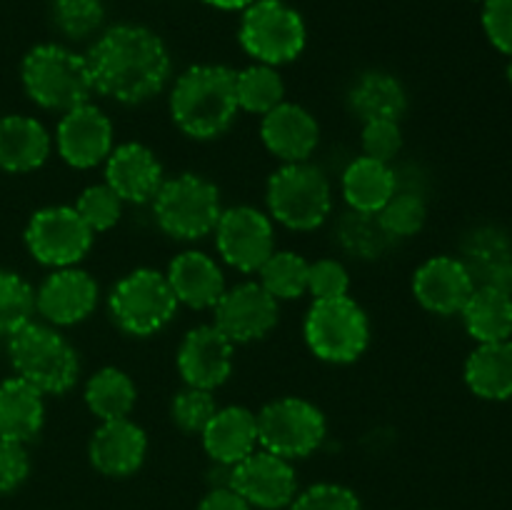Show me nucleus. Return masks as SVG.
Listing matches in <instances>:
<instances>
[{
	"label": "nucleus",
	"mask_w": 512,
	"mask_h": 510,
	"mask_svg": "<svg viewBox=\"0 0 512 510\" xmlns=\"http://www.w3.org/2000/svg\"><path fill=\"white\" fill-rule=\"evenodd\" d=\"M93 93L120 105H140L163 93L170 80V53L160 35L143 25L105 30L88 55Z\"/></svg>",
	"instance_id": "obj_1"
},
{
	"label": "nucleus",
	"mask_w": 512,
	"mask_h": 510,
	"mask_svg": "<svg viewBox=\"0 0 512 510\" xmlns=\"http://www.w3.org/2000/svg\"><path fill=\"white\" fill-rule=\"evenodd\" d=\"M240 113L235 70L225 65H193L170 90V118L193 140H215L228 133Z\"/></svg>",
	"instance_id": "obj_2"
},
{
	"label": "nucleus",
	"mask_w": 512,
	"mask_h": 510,
	"mask_svg": "<svg viewBox=\"0 0 512 510\" xmlns=\"http://www.w3.org/2000/svg\"><path fill=\"white\" fill-rule=\"evenodd\" d=\"M20 80L25 95L38 108L53 113H68L93 95L88 60L65 45L43 43L30 48L20 65Z\"/></svg>",
	"instance_id": "obj_3"
},
{
	"label": "nucleus",
	"mask_w": 512,
	"mask_h": 510,
	"mask_svg": "<svg viewBox=\"0 0 512 510\" xmlns=\"http://www.w3.org/2000/svg\"><path fill=\"white\" fill-rule=\"evenodd\" d=\"M8 355L15 375L35 385L43 395H63L78 383V350L53 325L30 320L8 335Z\"/></svg>",
	"instance_id": "obj_4"
},
{
	"label": "nucleus",
	"mask_w": 512,
	"mask_h": 510,
	"mask_svg": "<svg viewBox=\"0 0 512 510\" xmlns=\"http://www.w3.org/2000/svg\"><path fill=\"white\" fill-rule=\"evenodd\" d=\"M265 203L270 220L295 233H310L333 213V190L328 175L310 160L283 163L268 178Z\"/></svg>",
	"instance_id": "obj_5"
},
{
	"label": "nucleus",
	"mask_w": 512,
	"mask_h": 510,
	"mask_svg": "<svg viewBox=\"0 0 512 510\" xmlns=\"http://www.w3.org/2000/svg\"><path fill=\"white\" fill-rule=\"evenodd\" d=\"M150 205L155 225L168 238L183 243L208 238L223 215L218 185L195 173H180L165 180Z\"/></svg>",
	"instance_id": "obj_6"
},
{
	"label": "nucleus",
	"mask_w": 512,
	"mask_h": 510,
	"mask_svg": "<svg viewBox=\"0 0 512 510\" xmlns=\"http://www.w3.org/2000/svg\"><path fill=\"white\" fill-rule=\"evenodd\" d=\"M180 303L170 290L165 273L153 268H135L113 285L108 310L113 323L133 338L160 333L178 313Z\"/></svg>",
	"instance_id": "obj_7"
},
{
	"label": "nucleus",
	"mask_w": 512,
	"mask_h": 510,
	"mask_svg": "<svg viewBox=\"0 0 512 510\" xmlns=\"http://www.w3.org/2000/svg\"><path fill=\"white\" fill-rule=\"evenodd\" d=\"M310 353L330 365L355 363L370 345L368 313L350 295L313 300L303 323Z\"/></svg>",
	"instance_id": "obj_8"
},
{
	"label": "nucleus",
	"mask_w": 512,
	"mask_h": 510,
	"mask_svg": "<svg viewBox=\"0 0 512 510\" xmlns=\"http://www.w3.org/2000/svg\"><path fill=\"white\" fill-rule=\"evenodd\" d=\"M238 38L255 63L278 68L303 53L308 33L298 10L283 0H253L240 20Z\"/></svg>",
	"instance_id": "obj_9"
},
{
	"label": "nucleus",
	"mask_w": 512,
	"mask_h": 510,
	"mask_svg": "<svg viewBox=\"0 0 512 510\" xmlns=\"http://www.w3.org/2000/svg\"><path fill=\"white\" fill-rule=\"evenodd\" d=\"M260 448L285 460H300L313 455L323 445L328 423L323 410L305 398L285 395L265 405L258 415Z\"/></svg>",
	"instance_id": "obj_10"
},
{
	"label": "nucleus",
	"mask_w": 512,
	"mask_h": 510,
	"mask_svg": "<svg viewBox=\"0 0 512 510\" xmlns=\"http://www.w3.org/2000/svg\"><path fill=\"white\" fill-rule=\"evenodd\" d=\"M25 248L48 268H73L93 248L95 233L83 223L73 205H48L30 215Z\"/></svg>",
	"instance_id": "obj_11"
},
{
	"label": "nucleus",
	"mask_w": 512,
	"mask_h": 510,
	"mask_svg": "<svg viewBox=\"0 0 512 510\" xmlns=\"http://www.w3.org/2000/svg\"><path fill=\"white\" fill-rule=\"evenodd\" d=\"M213 233L220 260L238 273H258L275 253L273 220L253 205L223 208Z\"/></svg>",
	"instance_id": "obj_12"
},
{
	"label": "nucleus",
	"mask_w": 512,
	"mask_h": 510,
	"mask_svg": "<svg viewBox=\"0 0 512 510\" xmlns=\"http://www.w3.org/2000/svg\"><path fill=\"white\" fill-rule=\"evenodd\" d=\"M230 488L253 510H283L298 495V473L290 460L258 448L230 468Z\"/></svg>",
	"instance_id": "obj_13"
},
{
	"label": "nucleus",
	"mask_w": 512,
	"mask_h": 510,
	"mask_svg": "<svg viewBox=\"0 0 512 510\" xmlns=\"http://www.w3.org/2000/svg\"><path fill=\"white\" fill-rule=\"evenodd\" d=\"M280 305L255 280L225 288L213 308V325L233 345L263 340L278 325Z\"/></svg>",
	"instance_id": "obj_14"
},
{
	"label": "nucleus",
	"mask_w": 512,
	"mask_h": 510,
	"mask_svg": "<svg viewBox=\"0 0 512 510\" xmlns=\"http://www.w3.org/2000/svg\"><path fill=\"white\" fill-rule=\"evenodd\" d=\"M100 290L88 270L55 268L35 290V313L53 328H70L93 315Z\"/></svg>",
	"instance_id": "obj_15"
},
{
	"label": "nucleus",
	"mask_w": 512,
	"mask_h": 510,
	"mask_svg": "<svg viewBox=\"0 0 512 510\" xmlns=\"http://www.w3.org/2000/svg\"><path fill=\"white\" fill-rule=\"evenodd\" d=\"M113 140V123L90 100L60 115L55 128V150L75 170H90L105 163L113 150Z\"/></svg>",
	"instance_id": "obj_16"
},
{
	"label": "nucleus",
	"mask_w": 512,
	"mask_h": 510,
	"mask_svg": "<svg viewBox=\"0 0 512 510\" xmlns=\"http://www.w3.org/2000/svg\"><path fill=\"white\" fill-rule=\"evenodd\" d=\"M233 360L235 345L213 323L188 330L175 355L183 383L203 390L220 388L233 375Z\"/></svg>",
	"instance_id": "obj_17"
},
{
	"label": "nucleus",
	"mask_w": 512,
	"mask_h": 510,
	"mask_svg": "<svg viewBox=\"0 0 512 510\" xmlns=\"http://www.w3.org/2000/svg\"><path fill=\"white\" fill-rule=\"evenodd\" d=\"M475 290V275L465 260L435 255L413 275V295L428 313L455 315L465 308Z\"/></svg>",
	"instance_id": "obj_18"
},
{
	"label": "nucleus",
	"mask_w": 512,
	"mask_h": 510,
	"mask_svg": "<svg viewBox=\"0 0 512 510\" xmlns=\"http://www.w3.org/2000/svg\"><path fill=\"white\" fill-rule=\"evenodd\" d=\"M165 183L163 163L143 143H123L105 158V185L123 203H153L160 185Z\"/></svg>",
	"instance_id": "obj_19"
},
{
	"label": "nucleus",
	"mask_w": 512,
	"mask_h": 510,
	"mask_svg": "<svg viewBox=\"0 0 512 510\" xmlns=\"http://www.w3.org/2000/svg\"><path fill=\"white\" fill-rule=\"evenodd\" d=\"M148 455V435L130 418L105 420L88 445L90 465L105 478L135 475Z\"/></svg>",
	"instance_id": "obj_20"
},
{
	"label": "nucleus",
	"mask_w": 512,
	"mask_h": 510,
	"mask_svg": "<svg viewBox=\"0 0 512 510\" xmlns=\"http://www.w3.org/2000/svg\"><path fill=\"white\" fill-rule=\"evenodd\" d=\"M260 140L283 163H305L320 143V125L303 105L280 103L260 120Z\"/></svg>",
	"instance_id": "obj_21"
},
{
	"label": "nucleus",
	"mask_w": 512,
	"mask_h": 510,
	"mask_svg": "<svg viewBox=\"0 0 512 510\" xmlns=\"http://www.w3.org/2000/svg\"><path fill=\"white\" fill-rule=\"evenodd\" d=\"M165 278L175 300L193 310H213L225 293L223 268L203 250H183L175 255Z\"/></svg>",
	"instance_id": "obj_22"
},
{
	"label": "nucleus",
	"mask_w": 512,
	"mask_h": 510,
	"mask_svg": "<svg viewBox=\"0 0 512 510\" xmlns=\"http://www.w3.org/2000/svg\"><path fill=\"white\" fill-rule=\"evenodd\" d=\"M200 438H203V448L213 463L233 468L253 450H258V418L245 405L218 408Z\"/></svg>",
	"instance_id": "obj_23"
},
{
	"label": "nucleus",
	"mask_w": 512,
	"mask_h": 510,
	"mask_svg": "<svg viewBox=\"0 0 512 510\" xmlns=\"http://www.w3.org/2000/svg\"><path fill=\"white\" fill-rule=\"evenodd\" d=\"M53 150V138L38 118L3 115L0 118V170L25 175L43 168Z\"/></svg>",
	"instance_id": "obj_24"
},
{
	"label": "nucleus",
	"mask_w": 512,
	"mask_h": 510,
	"mask_svg": "<svg viewBox=\"0 0 512 510\" xmlns=\"http://www.w3.org/2000/svg\"><path fill=\"white\" fill-rule=\"evenodd\" d=\"M45 425V395L28 380L5 378L0 383V438L30 443Z\"/></svg>",
	"instance_id": "obj_25"
},
{
	"label": "nucleus",
	"mask_w": 512,
	"mask_h": 510,
	"mask_svg": "<svg viewBox=\"0 0 512 510\" xmlns=\"http://www.w3.org/2000/svg\"><path fill=\"white\" fill-rule=\"evenodd\" d=\"M340 188H343V198L350 210L375 215L398 193V178H395V168L390 163L360 155V158L350 160V165L345 168Z\"/></svg>",
	"instance_id": "obj_26"
},
{
	"label": "nucleus",
	"mask_w": 512,
	"mask_h": 510,
	"mask_svg": "<svg viewBox=\"0 0 512 510\" xmlns=\"http://www.w3.org/2000/svg\"><path fill=\"white\" fill-rule=\"evenodd\" d=\"M348 105L363 123L368 120H400L408 110V93L395 75L383 70L363 73L348 93Z\"/></svg>",
	"instance_id": "obj_27"
},
{
	"label": "nucleus",
	"mask_w": 512,
	"mask_h": 510,
	"mask_svg": "<svg viewBox=\"0 0 512 510\" xmlns=\"http://www.w3.org/2000/svg\"><path fill=\"white\" fill-rule=\"evenodd\" d=\"M465 383L483 400L512 398V340L480 343L465 360Z\"/></svg>",
	"instance_id": "obj_28"
},
{
	"label": "nucleus",
	"mask_w": 512,
	"mask_h": 510,
	"mask_svg": "<svg viewBox=\"0 0 512 510\" xmlns=\"http://www.w3.org/2000/svg\"><path fill=\"white\" fill-rule=\"evenodd\" d=\"M463 315L465 330L478 343H500L512 335V295L490 285H475Z\"/></svg>",
	"instance_id": "obj_29"
},
{
	"label": "nucleus",
	"mask_w": 512,
	"mask_h": 510,
	"mask_svg": "<svg viewBox=\"0 0 512 510\" xmlns=\"http://www.w3.org/2000/svg\"><path fill=\"white\" fill-rule=\"evenodd\" d=\"M83 398L90 413L100 423H105V420L128 418L133 413L135 403H138V388L125 370L108 365L90 375Z\"/></svg>",
	"instance_id": "obj_30"
},
{
	"label": "nucleus",
	"mask_w": 512,
	"mask_h": 510,
	"mask_svg": "<svg viewBox=\"0 0 512 510\" xmlns=\"http://www.w3.org/2000/svg\"><path fill=\"white\" fill-rule=\"evenodd\" d=\"M235 95L240 110L253 115H265L280 103H285L283 75L273 65L255 63L235 73Z\"/></svg>",
	"instance_id": "obj_31"
},
{
	"label": "nucleus",
	"mask_w": 512,
	"mask_h": 510,
	"mask_svg": "<svg viewBox=\"0 0 512 510\" xmlns=\"http://www.w3.org/2000/svg\"><path fill=\"white\" fill-rule=\"evenodd\" d=\"M308 273L310 263L303 255L293 250H275L258 270V283L280 303V300L303 298L308 293Z\"/></svg>",
	"instance_id": "obj_32"
},
{
	"label": "nucleus",
	"mask_w": 512,
	"mask_h": 510,
	"mask_svg": "<svg viewBox=\"0 0 512 510\" xmlns=\"http://www.w3.org/2000/svg\"><path fill=\"white\" fill-rule=\"evenodd\" d=\"M380 228L385 230L390 240L413 238L423 230L425 220H428V205H425L423 193H413V190H398L383 208L375 213Z\"/></svg>",
	"instance_id": "obj_33"
},
{
	"label": "nucleus",
	"mask_w": 512,
	"mask_h": 510,
	"mask_svg": "<svg viewBox=\"0 0 512 510\" xmlns=\"http://www.w3.org/2000/svg\"><path fill=\"white\" fill-rule=\"evenodd\" d=\"M35 315V290L23 275L0 268V335H13Z\"/></svg>",
	"instance_id": "obj_34"
},
{
	"label": "nucleus",
	"mask_w": 512,
	"mask_h": 510,
	"mask_svg": "<svg viewBox=\"0 0 512 510\" xmlns=\"http://www.w3.org/2000/svg\"><path fill=\"white\" fill-rule=\"evenodd\" d=\"M338 240L353 258H378L390 243L375 215L355 213V210L340 218Z\"/></svg>",
	"instance_id": "obj_35"
},
{
	"label": "nucleus",
	"mask_w": 512,
	"mask_h": 510,
	"mask_svg": "<svg viewBox=\"0 0 512 510\" xmlns=\"http://www.w3.org/2000/svg\"><path fill=\"white\" fill-rule=\"evenodd\" d=\"M215 410H218V403H215L213 390L185 385L183 390L175 393L173 403H170V418H173L175 428L183 430V433L200 435L215 415Z\"/></svg>",
	"instance_id": "obj_36"
},
{
	"label": "nucleus",
	"mask_w": 512,
	"mask_h": 510,
	"mask_svg": "<svg viewBox=\"0 0 512 510\" xmlns=\"http://www.w3.org/2000/svg\"><path fill=\"white\" fill-rule=\"evenodd\" d=\"M103 0H53L55 28L70 40H83L103 25Z\"/></svg>",
	"instance_id": "obj_37"
},
{
	"label": "nucleus",
	"mask_w": 512,
	"mask_h": 510,
	"mask_svg": "<svg viewBox=\"0 0 512 510\" xmlns=\"http://www.w3.org/2000/svg\"><path fill=\"white\" fill-rule=\"evenodd\" d=\"M123 205H125L123 200H120L108 185L100 183V185H88V188L78 195L73 208L78 210L83 223L88 225L93 233H105V230H110L120 220V215H123Z\"/></svg>",
	"instance_id": "obj_38"
},
{
	"label": "nucleus",
	"mask_w": 512,
	"mask_h": 510,
	"mask_svg": "<svg viewBox=\"0 0 512 510\" xmlns=\"http://www.w3.org/2000/svg\"><path fill=\"white\" fill-rule=\"evenodd\" d=\"M288 510H363V503L348 485L315 483L298 490Z\"/></svg>",
	"instance_id": "obj_39"
},
{
	"label": "nucleus",
	"mask_w": 512,
	"mask_h": 510,
	"mask_svg": "<svg viewBox=\"0 0 512 510\" xmlns=\"http://www.w3.org/2000/svg\"><path fill=\"white\" fill-rule=\"evenodd\" d=\"M360 145H363L365 158L393 165L395 158L400 155V150H403L400 120H368V123H363Z\"/></svg>",
	"instance_id": "obj_40"
},
{
	"label": "nucleus",
	"mask_w": 512,
	"mask_h": 510,
	"mask_svg": "<svg viewBox=\"0 0 512 510\" xmlns=\"http://www.w3.org/2000/svg\"><path fill=\"white\" fill-rule=\"evenodd\" d=\"M350 290V273L340 260L320 258L310 263L308 293L313 300H335L345 298Z\"/></svg>",
	"instance_id": "obj_41"
},
{
	"label": "nucleus",
	"mask_w": 512,
	"mask_h": 510,
	"mask_svg": "<svg viewBox=\"0 0 512 510\" xmlns=\"http://www.w3.org/2000/svg\"><path fill=\"white\" fill-rule=\"evenodd\" d=\"M30 475V455L23 443L0 438V495L15 493Z\"/></svg>",
	"instance_id": "obj_42"
},
{
	"label": "nucleus",
	"mask_w": 512,
	"mask_h": 510,
	"mask_svg": "<svg viewBox=\"0 0 512 510\" xmlns=\"http://www.w3.org/2000/svg\"><path fill=\"white\" fill-rule=\"evenodd\" d=\"M483 28L500 53L512 55V0H485Z\"/></svg>",
	"instance_id": "obj_43"
},
{
	"label": "nucleus",
	"mask_w": 512,
	"mask_h": 510,
	"mask_svg": "<svg viewBox=\"0 0 512 510\" xmlns=\"http://www.w3.org/2000/svg\"><path fill=\"white\" fill-rule=\"evenodd\" d=\"M198 510H253L233 488H210Z\"/></svg>",
	"instance_id": "obj_44"
},
{
	"label": "nucleus",
	"mask_w": 512,
	"mask_h": 510,
	"mask_svg": "<svg viewBox=\"0 0 512 510\" xmlns=\"http://www.w3.org/2000/svg\"><path fill=\"white\" fill-rule=\"evenodd\" d=\"M480 285H490V288H498L503 293L512 295V263L510 260H495L485 268L483 273V283Z\"/></svg>",
	"instance_id": "obj_45"
},
{
	"label": "nucleus",
	"mask_w": 512,
	"mask_h": 510,
	"mask_svg": "<svg viewBox=\"0 0 512 510\" xmlns=\"http://www.w3.org/2000/svg\"><path fill=\"white\" fill-rule=\"evenodd\" d=\"M205 3L220 10H245L253 0H205Z\"/></svg>",
	"instance_id": "obj_46"
},
{
	"label": "nucleus",
	"mask_w": 512,
	"mask_h": 510,
	"mask_svg": "<svg viewBox=\"0 0 512 510\" xmlns=\"http://www.w3.org/2000/svg\"><path fill=\"white\" fill-rule=\"evenodd\" d=\"M508 80H510V85H512V60H510V65H508Z\"/></svg>",
	"instance_id": "obj_47"
},
{
	"label": "nucleus",
	"mask_w": 512,
	"mask_h": 510,
	"mask_svg": "<svg viewBox=\"0 0 512 510\" xmlns=\"http://www.w3.org/2000/svg\"><path fill=\"white\" fill-rule=\"evenodd\" d=\"M483 3H485V0H483Z\"/></svg>",
	"instance_id": "obj_48"
}]
</instances>
